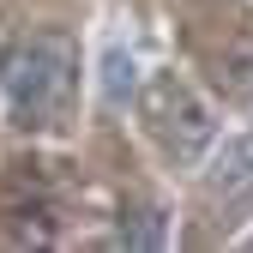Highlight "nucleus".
I'll list each match as a JSON object with an SVG mask.
<instances>
[{
  "instance_id": "20e7f679",
  "label": "nucleus",
  "mask_w": 253,
  "mask_h": 253,
  "mask_svg": "<svg viewBox=\"0 0 253 253\" xmlns=\"http://www.w3.org/2000/svg\"><path fill=\"white\" fill-rule=\"evenodd\" d=\"M97 90H103L109 109H126V103L139 97V60L126 54V48H109L103 54V73H97Z\"/></svg>"
},
{
  "instance_id": "39448f33",
  "label": "nucleus",
  "mask_w": 253,
  "mask_h": 253,
  "mask_svg": "<svg viewBox=\"0 0 253 253\" xmlns=\"http://www.w3.org/2000/svg\"><path fill=\"white\" fill-rule=\"evenodd\" d=\"M247 247H253V235H247Z\"/></svg>"
},
{
  "instance_id": "7ed1b4c3",
  "label": "nucleus",
  "mask_w": 253,
  "mask_h": 253,
  "mask_svg": "<svg viewBox=\"0 0 253 253\" xmlns=\"http://www.w3.org/2000/svg\"><path fill=\"white\" fill-rule=\"evenodd\" d=\"M205 193L217 205H247L253 199V133H235L211 151L205 163Z\"/></svg>"
},
{
  "instance_id": "f257e3e1",
  "label": "nucleus",
  "mask_w": 253,
  "mask_h": 253,
  "mask_svg": "<svg viewBox=\"0 0 253 253\" xmlns=\"http://www.w3.org/2000/svg\"><path fill=\"white\" fill-rule=\"evenodd\" d=\"M73 84H79V54H73L67 37H54V30L24 37L18 48L0 54V97H6V109L24 126L60 121L67 103H73Z\"/></svg>"
},
{
  "instance_id": "f03ea898",
  "label": "nucleus",
  "mask_w": 253,
  "mask_h": 253,
  "mask_svg": "<svg viewBox=\"0 0 253 253\" xmlns=\"http://www.w3.org/2000/svg\"><path fill=\"white\" fill-rule=\"evenodd\" d=\"M145 115H151V133L175 163H205V151L217 145V115L199 97L193 84L181 79H157L145 90Z\"/></svg>"
}]
</instances>
